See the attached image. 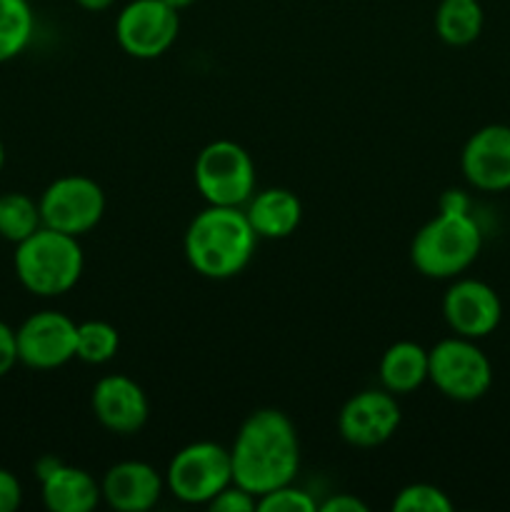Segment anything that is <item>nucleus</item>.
Returning <instances> with one entry per match:
<instances>
[{
	"mask_svg": "<svg viewBox=\"0 0 510 512\" xmlns=\"http://www.w3.org/2000/svg\"><path fill=\"white\" fill-rule=\"evenodd\" d=\"M233 483L255 498L293 483L300 468V443L295 425L280 410H255L240 425L230 448Z\"/></svg>",
	"mask_w": 510,
	"mask_h": 512,
	"instance_id": "nucleus-1",
	"label": "nucleus"
},
{
	"mask_svg": "<svg viewBox=\"0 0 510 512\" xmlns=\"http://www.w3.org/2000/svg\"><path fill=\"white\" fill-rule=\"evenodd\" d=\"M255 240L258 235L243 210L208 205L188 225L185 258L205 278H233L253 258Z\"/></svg>",
	"mask_w": 510,
	"mask_h": 512,
	"instance_id": "nucleus-2",
	"label": "nucleus"
},
{
	"mask_svg": "<svg viewBox=\"0 0 510 512\" xmlns=\"http://www.w3.org/2000/svg\"><path fill=\"white\" fill-rule=\"evenodd\" d=\"M13 265L20 285L28 293L38 298H58L78 285L85 260L75 235L43 225L15 245Z\"/></svg>",
	"mask_w": 510,
	"mask_h": 512,
	"instance_id": "nucleus-3",
	"label": "nucleus"
},
{
	"mask_svg": "<svg viewBox=\"0 0 510 512\" xmlns=\"http://www.w3.org/2000/svg\"><path fill=\"white\" fill-rule=\"evenodd\" d=\"M483 248L480 225L463 205H448L438 218L425 223L410 245V260L425 278H455L475 263Z\"/></svg>",
	"mask_w": 510,
	"mask_h": 512,
	"instance_id": "nucleus-4",
	"label": "nucleus"
},
{
	"mask_svg": "<svg viewBox=\"0 0 510 512\" xmlns=\"http://www.w3.org/2000/svg\"><path fill=\"white\" fill-rule=\"evenodd\" d=\"M195 185L208 205L240 208L255 188L253 158L233 140H213L195 160Z\"/></svg>",
	"mask_w": 510,
	"mask_h": 512,
	"instance_id": "nucleus-5",
	"label": "nucleus"
},
{
	"mask_svg": "<svg viewBox=\"0 0 510 512\" xmlns=\"http://www.w3.org/2000/svg\"><path fill=\"white\" fill-rule=\"evenodd\" d=\"M428 380L450 400L473 403L493 383L490 360L470 338H445L428 350Z\"/></svg>",
	"mask_w": 510,
	"mask_h": 512,
	"instance_id": "nucleus-6",
	"label": "nucleus"
},
{
	"mask_svg": "<svg viewBox=\"0 0 510 512\" xmlns=\"http://www.w3.org/2000/svg\"><path fill=\"white\" fill-rule=\"evenodd\" d=\"M233 483L230 450L215 443H190L170 460L165 485L178 500L208 505L220 490Z\"/></svg>",
	"mask_w": 510,
	"mask_h": 512,
	"instance_id": "nucleus-7",
	"label": "nucleus"
},
{
	"mask_svg": "<svg viewBox=\"0 0 510 512\" xmlns=\"http://www.w3.org/2000/svg\"><path fill=\"white\" fill-rule=\"evenodd\" d=\"M38 205L45 228L80 238L103 220L105 193L93 178L63 175L43 190Z\"/></svg>",
	"mask_w": 510,
	"mask_h": 512,
	"instance_id": "nucleus-8",
	"label": "nucleus"
},
{
	"mask_svg": "<svg viewBox=\"0 0 510 512\" xmlns=\"http://www.w3.org/2000/svg\"><path fill=\"white\" fill-rule=\"evenodd\" d=\"M178 30V10L163 0H133L115 20V38L120 48L138 60L160 58L175 43Z\"/></svg>",
	"mask_w": 510,
	"mask_h": 512,
	"instance_id": "nucleus-9",
	"label": "nucleus"
},
{
	"mask_svg": "<svg viewBox=\"0 0 510 512\" xmlns=\"http://www.w3.org/2000/svg\"><path fill=\"white\" fill-rule=\"evenodd\" d=\"M78 323L58 310H40L15 330L18 363L33 370H55L75 358Z\"/></svg>",
	"mask_w": 510,
	"mask_h": 512,
	"instance_id": "nucleus-10",
	"label": "nucleus"
},
{
	"mask_svg": "<svg viewBox=\"0 0 510 512\" xmlns=\"http://www.w3.org/2000/svg\"><path fill=\"white\" fill-rule=\"evenodd\" d=\"M400 425V405L390 390H363L343 405L340 435L355 448H375L393 438Z\"/></svg>",
	"mask_w": 510,
	"mask_h": 512,
	"instance_id": "nucleus-11",
	"label": "nucleus"
},
{
	"mask_svg": "<svg viewBox=\"0 0 510 512\" xmlns=\"http://www.w3.org/2000/svg\"><path fill=\"white\" fill-rule=\"evenodd\" d=\"M443 315L455 335L480 340L500 325L503 303L488 283L465 278L450 285L445 293Z\"/></svg>",
	"mask_w": 510,
	"mask_h": 512,
	"instance_id": "nucleus-12",
	"label": "nucleus"
},
{
	"mask_svg": "<svg viewBox=\"0 0 510 512\" xmlns=\"http://www.w3.org/2000/svg\"><path fill=\"white\" fill-rule=\"evenodd\" d=\"M463 175L483 193L510 188V125H485L470 135L460 155Z\"/></svg>",
	"mask_w": 510,
	"mask_h": 512,
	"instance_id": "nucleus-13",
	"label": "nucleus"
},
{
	"mask_svg": "<svg viewBox=\"0 0 510 512\" xmlns=\"http://www.w3.org/2000/svg\"><path fill=\"white\" fill-rule=\"evenodd\" d=\"M93 413L103 428L118 435L138 433L148 420V398L128 375H105L93 388Z\"/></svg>",
	"mask_w": 510,
	"mask_h": 512,
	"instance_id": "nucleus-14",
	"label": "nucleus"
},
{
	"mask_svg": "<svg viewBox=\"0 0 510 512\" xmlns=\"http://www.w3.org/2000/svg\"><path fill=\"white\" fill-rule=\"evenodd\" d=\"M165 480L158 470L140 460H125L105 473L100 490L110 508L120 512H145L163 495Z\"/></svg>",
	"mask_w": 510,
	"mask_h": 512,
	"instance_id": "nucleus-15",
	"label": "nucleus"
},
{
	"mask_svg": "<svg viewBox=\"0 0 510 512\" xmlns=\"http://www.w3.org/2000/svg\"><path fill=\"white\" fill-rule=\"evenodd\" d=\"M40 490L50 512H90L103 498V490L93 475L65 463H58L45 478H40Z\"/></svg>",
	"mask_w": 510,
	"mask_h": 512,
	"instance_id": "nucleus-16",
	"label": "nucleus"
},
{
	"mask_svg": "<svg viewBox=\"0 0 510 512\" xmlns=\"http://www.w3.org/2000/svg\"><path fill=\"white\" fill-rule=\"evenodd\" d=\"M245 215H248L258 238L280 240L295 233L300 218H303V205L290 190L268 188L255 195V198L250 195Z\"/></svg>",
	"mask_w": 510,
	"mask_h": 512,
	"instance_id": "nucleus-17",
	"label": "nucleus"
},
{
	"mask_svg": "<svg viewBox=\"0 0 510 512\" xmlns=\"http://www.w3.org/2000/svg\"><path fill=\"white\" fill-rule=\"evenodd\" d=\"M428 380V350L410 340L390 345L380 360V383L393 395L413 393Z\"/></svg>",
	"mask_w": 510,
	"mask_h": 512,
	"instance_id": "nucleus-18",
	"label": "nucleus"
},
{
	"mask_svg": "<svg viewBox=\"0 0 510 512\" xmlns=\"http://www.w3.org/2000/svg\"><path fill=\"white\" fill-rule=\"evenodd\" d=\"M483 5L480 0H440L435 10V33L443 43L470 45L483 33Z\"/></svg>",
	"mask_w": 510,
	"mask_h": 512,
	"instance_id": "nucleus-19",
	"label": "nucleus"
},
{
	"mask_svg": "<svg viewBox=\"0 0 510 512\" xmlns=\"http://www.w3.org/2000/svg\"><path fill=\"white\" fill-rule=\"evenodd\" d=\"M35 15L28 0H0V63L18 58L28 48Z\"/></svg>",
	"mask_w": 510,
	"mask_h": 512,
	"instance_id": "nucleus-20",
	"label": "nucleus"
},
{
	"mask_svg": "<svg viewBox=\"0 0 510 512\" xmlns=\"http://www.w3.org/2000/svg\"><path fill=\"white\" fill-rule=\"evenodd\" d=\"M43 228L40 205L25 193L0 195V238L18 245Z\"/></svg>",
	"mask_w": 510,
	"mask_h": 512,
	"instance_id": "nucleus-21",
	"label": "nucleus"
},
{
	"mask_svg": "<svg viewBox=\"0 0 510 512\" xmlns=\"http://www.w3.org/2000/svg\"><path fill=\"white\" fill-rule=\"evenodd\" d=\"M120 348V333L115 325L105 320H85L78 323V343H75V358L90 365H103L115 358Z\"/></svg>",
	"mask_w": 510,
	"mask_h": 512,
	"instance_id": "nucleus-22",
	"label": "nucleus"
},
{
	"mask_svg": "<svg viewBox=\"0 0 510 512\" xmlns=\"http://www.w3.org/2000/svg\"><path fill=\"white\" fill-rule=\"evenodd\" d=\"M395 512H450L453 503H450L448 495L440 488L428 483H415L408 485L398 493V498L393 500Z\"/></svg>",
	"mask_w": 510,
	"mask_h": 512,
	"instance_id": "nucleus-23",
	"label": "nucleus"
},
{
	"mask_svg": "<svg viewBox=\"0 0 510 512\" xmlns=\"http://www.w3.org/2000/svg\"><path fill=\"white\" fill-rule=\"evenodd\" d=\"M255 510L260 512H315L318 505L310 498L305 490L293 488V483L280 485V488L270 490V493L260 495Z\"/></svg>",
	"mask_w": 510,
	"mask_h": 512,
	"instance_id": "nucleus-24",
	"label": "nucleus"
},
{
	"mask_svg": "<svg viewBox=\"0 0 510 512\" xmlns=\"http://www.w3.org/2000/svg\"><path fill=\"white\" fill-rule=\"evenodd\" d=\"M258 505V498L253 493H248L240 485L230 483L228 488L220 490L213 500L208 503V508L213 512H253Z\"/></svg>",
	"mask_w": 510,
	"mask_h": 512,
	"instance_id": "nucleus-25",
	"label": "nucleus"
},
{
	"mask_svg": "<svg viewBox=\"0 0 510 512\" xmlns=\"http://www.w3.org/2000/svg\"><path fill=\"white\" fill-rule=\"evenodd\" d=\"M23 503V485L10 470L0 468V512H15Z\"/></svg>",
	"mask_w": 510,
	"mask_h": 512,
	"instance_id": "nucleus-26",
	"label": "nucleus"
},
{
	"mask_svg": "<svg viewBox=\"0 0 510 512\" xmlns=\"http://www.w3.org/2000/svg\"><path fill=\"white\" fill-rule=\"evenodd\" d=\"M18 363V345H15V330L5 320H0V378L10 373Z\"/></svg>",
	"mask_w": 510,
	"mask_h": 512,
	"instance_id": "nucleus-27",
	"label": "nucleus"
},
{
	"mask_svg": "<svg viewBox=\"0 0 510 512\" xmlns=\"http://www.w3.org/2000/svg\"><path fill=\"white\" fill-rule=\"evenodd\" d=\"M318 510L320 512H365L368 510V505H365L363 500L353 498V495L340 493V495H335V498L325 500Z\"/></svg>",
	"mask_w": 510,
	"mask_h": 512,
	"instance_id": "nucleus-28",
	"label": "nucleus"
},
{
	"mask_svg": "<svg viewBox=\"0 0 510 512\" xmlns=\"http://www.w3.org/2000/svg\"><path fill=\"white\" fill-rule=\"evenodd\" d=\"M75 3H78L80 8H85V10H93V13H98V10H105V8H110V5H113L115 0H75Z\"/></svg>",
	"mask_w": 510,
	"mask_h": 512,
	"instance_id": "nucleus-29",
	"label": "nucleus"
},
{
	"mask_svg": "<svg viewBox=\"0 0 510 512\" xmlns=\"http://www.w3.org/2000/svg\"><path fill=\"white\" fill-rule=\"evenodd\" d=\"M163 3H168L173 10H183L188 8V5H193L195 0H163Z\"/></svg>",
	"mask_w": 510,
	"mask_h": 512,
	"instance_id": "nucleus-30",
	"label": "nucleus"
},
{
	"mask_svg": "<svg viewBox=\"0 0 510 512\" xmlns=\"http://www.w3.org/2000/svg\"><path fill=\"white\" fill-rule=\"evenodd\" d=\"M3 165H5V145L0 140V173H3Z\"/></svg>",
	"mask_w": 510,
	"mask_h": 512,
	"instance_id": "nucleus-31",
	"label": "nucleus"
}]
</instances>
